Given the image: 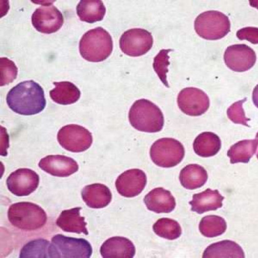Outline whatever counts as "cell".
<instances>
[{
	"mask_svg": "<svg viewBox=\"0 0 258 258\" xmlns=\"http://www.w3.org/2000/svg\"><path fill=\"white\" fill-rule=\"evenodd\" d=\"M10 109L23 115H33L42 112L46 101L42 87L33 81L22 82L13 87L7 96Z\"/></svg>",
	"mask_w": 258,
	"mask_h": 258,
	"instance_id": "cell-1",
	"label": "cell"
},
{
	"mask_svg": "<svg viewBox=\"0 0 258 258\" xmlns=\"http://www.w3.org/2000/svg\"><path fill=\"white\" fill-rule=\"evenodd\" d=\"M128 119L134 128L144 133H159L164 125L161 110L147 99L138 100L134 103L129 111Z\"/></svg>",
	"mask_w": 258,
	"mask_h": 258,
	"instance_id": "cell-2",
	"label": "cell"
},
{
	"mask_svg": "<svg viewBox=\"0 0 258 258\" xmlns=\"http://www.w3.org/2000/svg\"><path fill=\"white\" fill-rule=\"evenodd\" d=\"M81 55L90 62H100L110 55L113 50V41L110 33L102 27L88 31L79 43Z\"/></svg>",
	"mask_w": 258,
	"mask_h": 258,
	"instance_id": "cell-3",
	"label": "cell"
},
{
	"mask_svg": "<svg viewBox=\"0 0 258 258\" xmlns=\"http://www.w3.org/2000/svg\"><path fill=\"white\" fill-rule=\"evenodd\" d=\"M8 218L13 226L26 231L42 228L47 221L45 211L30 202H20L10 206Z\"/></svg>",
	"mask_w": 258,
	"mask_h": 258,
	"instance_id": "cell-4",
	"label": "cell"
},
{
	"mask_svg": "<svg viewBox=\"0 0 258 258\" xmlns=\"http://www.w3.org/2000/svg\"><path fill=\"white\" fill-rule=\"evenodd\" d=\"M195 28L204 39L216 40L226 37L230 32L231 22L223 13L212 10L203 12L196 18Z\"/></svg>",
	"mask_w": 258,
	"mask_h": 258,
	"instance_id": "cell-5",
	"label": "cell"
},
{
	"mask_svg": "<svg viewBox=\"0 0 258 258\" xmlns=\"http://www.w3.org/2000/svg\"><path fill=\"white\" fill-rule=\"evenodd\" d=\"M150 156L157 166L171 168L181 162L185 156V149L176 139L162 138L152 144Z\"/></svg>",
	"mask_w": 258,
	"mask_h": 258,
	"instance_id": "cell-6",
	"label": "cell"
},
{
	"mask_svg": "<svg viewBox=\"0 0 258 258\" xmlns=\"http://www.w3.org/2000/svg\"><path fill=\"white\" fill-rule=\"evenodd\" d=\"M57 140L66 150L79 153L90 148L93 138L91 133L86 128L81 125L71 124L60 129L57 134Z\"/></svg>",
	"mask_w": 258,
	"mask_h": 258,
	"instance_id": "cell-7",
	"label": "cell"
},
{
	"mask_svg": "<svg viewBox=\"0 0 258 258\" xmlns=\"http://www.w3.org/2000/svg\"><path fill=\"white\" fill-rule=\"evenodd\" d=\"M55 258H89L92 254L91 244L87 240L56 234L51 238Z\"/></svg>",
	"mask_w": 258,
	"mask_h": 258,
	"instance_id": "cell-8",
	"label": "cell"
},
{
	"mask_svg": "<svg viewBox=\"0 0 258 258\" xmlns=\"http://www.w3.org/2000/svg\"><path fill=\"white\" fill-rule=\"evenodd\" d=\"M154 40L151 33L142 28H133L125 31L120 38V48L125 55L140 56L151 50Z\"/></svg>",
	"mask_w": 258,
	"mask_h": 258,
	"instance_id": "cell-9",
	"label": "cell"
},
{
	"mask_svg": "<svg viewBox=\"0 0 258 258\" xmlns=\"http://www.w3.org/2000/svg\"><path fill=\"white\" fill-rule=\"evenodd\" d=\"M177 104L185 114L196 117L207 112L210 108V100L202 90L195 87H187L182 89L178 95Z\"/></svg>",
	"mask_w": 258,
	"mask_h": 258,
	"instance_id": "cell-10",
	"label": "cell"
},
{
	"mask_svg": "<svg viewBox=\"0 0 258 258\" xmlns=\"http://www.w3.org/2000/svg\"><path fill=\"white\" fill-rule=\"evenodd\" d=\"M227 67L231 71L244 72L249 71L256 61L255 51L244 44H237L228 46L224 55Z\"/></svg>",
	"mask_w": 258,
	"mask_h": 258,
	"instance_id": "cell-11",
	"label": "cell"
},
{
	"mask_svg": "<svg viewBox=\"0 0 258 258\" xmlns=\"http://www.w3.org/2000/svg\"><path fill=\"white\" fill-rule=\"evenodd\" d=\"M33 27L45 34L58 32L63 24L62 14L53 5L42 6L36 9L32 16Z\"/></svg>",
	"mask_w": 258,
	"mask_h": 258,
	"instance_id": "cell-12",
	"label": "cell"
},
{
	"mask_svg": "<svg viewBox=\"0 0 258 258\" xmlns=\"http://www.w3.org/2000/svg\"><path fill=\"white\" fill-rule=\"evenodd\" d=\"M8 189L17 196H27L37 189L39 176L29 169H19L11 173L7 178Z\"/></svg>",
	"mask_w": 258,
	"mask_h": 258,
	"instance_id": "cell-13",
	"label": "cell"
},
{
	"mask_svg": "<svg viewBox=\"0 0 258 258\" xmlns=\"http://www.w3.org/2000/svg\"><path fill=\"white\" fill-rule=\"evenodd\" d=\"M147 184V176L142 170H128L118 177L116 189L119 195L125 198H134L143 191Z\"/></svg>",
	"mask_w": 258,
	"mask_h": 258,
	"instance_id": "cell-14",
	"label": "cell"
},
{
	"mask_svg": "<svg viewBox=\"0 0 258 258\" xmlns=\"http://www.w3.org/2000/svg\"><path fill=\"white\" fill-rule=\"evenodd\" d=\"M41 169L53 176L66 177L79 171V164L71 157L61 155H51L41 159Z\"/></svg>",
	"mask_w": 258,
	"mask_h": 258,
	"instance_id": "cell-15",
	"label": "cell"
},
{
	"mask_svg": "<svg viewBox=\"0 0 258 258\" xmlns=\"http://www.w3.org/2000/svg\"><path fill=\"white\" fill-rule=\"evenodd\" d=\"M100 251L104 258H133L136 254V247L126 237L115 236L105 241Z\"/></svg>",
	"mask_w": 258,
	"mask_h": 258,
	"instance_id": "cell-16",
	"label": "cell"
},
{
	"mask_svg": "<svg viewBox=\"0 0 258 258\" xmlns=\"http://www.w3.org/2000/svg\"><path fill=\"white\" fill-rule=\"evenodd\" d=\"M144 201L149 211L157 214L171 213L176 206L171 192L162 187L152 189L145 196Z\"/></svg>",
	"mask_w": 258,
	"mask_h": 258,
	"instance_id": "cell-17",
	"label": "cell"
},
{
	"mask_svg": "<svg viewBox=\"0 0 258 258\" xmlns=\"http://www.w3.org/2000/svg\"><path fill=\"white\" fill-rule=\"evenodd\" d=\"M81 210L82 208L77 207L63 211L56 219V226L67 233H83L85 235H89L85 218L80 214Z\"/></svg>",
	"mask_w": 258,
	"mask_h": 258,
	"instance_id": "cell-18",
	"label": "cell"
},
{
	"mask_svg": "<svg viewBox=\"0 0 258 258\" xmlns=\"http://www.w3.org/2000/svg\"><path fill=\"white\" fill-rule=\"evenodd\" d=\"M82 197L88 207L101 209L106 207L112 199L109 188L102 184H93L82 190Z\"/></svg>",
	"mask_w": 258,
	"mask_h": 258,
	"instance_id": "cell-19",
	"label": "cell"
},
{
	"mask_svg": "<svg viewBox=\"0 0 258 258\" xmlns=\"http://www.w3.org/2000/svg\"><path fill=\"white\" fill-rule=\"evenodd\" d=\"M224 197L218 190L207 189L205 191L193 195L192 200L189 205L191 211L200 215L210 211H216L223 206Z\"/></svg>",
	"mask_w": 258,
	"mask_h": 258,
	"instance_id": "cell-20",
	"label": "cell"
},
{
	"mask_svg": "<svg viewBox=\"0 0 258 258\" xmlns=\"http://www.w3.org/2000/svg\"><path fill=\"white\" fill-rule=\"evenodd\" d=\"M208 179L207 171L198 164L187 165L181 170L179 175L180 184L189 190H195L203 186Z\"/></svg>",
	"mask_w": 258,
	"mask_h": 258,
	"instance_id": "cell-21",
	"label": "cell"
},
{
	"mask_svg": "<svg viewBox=\"0 0 258 258\" xmlns=\"http://www.w3.org/2000/svg\"><path fill=\"white\" fill-rule=\"evenodd\" d=\"M76 10L81 21L89 23L102 21L106 13V8L100 0H82Z\"/></svg>",
	"mask_w": 258,
	"mask_h": 258,
	"instance_id": "cell-22",
	"label": "cell"
},
{
	"mask_svg": "<svg viewBox=\"0 0 258 258\" xmlns=\"http://www.w3.org/2000/svg\"><path fill=\"white\" fill-rule=\"evenodd\" d=\"M221 148L220 138L211 132H205L196 138L193 149L199 156L210 157L215 156Z\"/></svg>",
	"mask_w": 258,
	"mask_h": 258,
	"instance_id": "cell-23",
	"label": "cell"
},
{
	"mask_svg": "<svg viewBox=\"0 0 258 258\" xmlns=\"http://www.w3.org/2000/svg\"><path fill=\"white\" fill-rule=\"evenodd\" d=\"M55 88L50 92L51 99L60 105L73 104L78 101L81 92L72 82H54Z\"/></svg>",
	"mask_w": 258,
	"mask_h": 258,
	"instance_id": "cell-24",
	"label": "cell"
},
{
	"mask_svg": "<svg viewBox=\"0 0 258 258\" xmlns=\"http://www.w3.org/2000/svg\"><path fill=\"white\" fill-rule=\"evenodd\" d=\"M203 257H245L242 247L236 242L225 240L211 244L204 252Z\"/></svg>",
	"mask_w": 258,
	"mask_h": 258,
	"instance_id": "cell-25",
	"label": "cell"
},
{
	"mask_svg": "<svg viewBox=\"0 0 258 258\" xmlns=\"http://www.w3.org/2000/svg\"><path fill=\"white\" fill-rule=\"evenodd\" d=\"M258 140H244L238 142L231 147L228 152L231 164L248 163L251 157L256 153Z\"/></svg>",
	"mask_w": 258,
	"mask_h": 258,
	"instance_id": "cell-26",
	"label": "cell"
},
{
	"mask_svg": "<svg viewBox=\"0 0 258 258\" xmlns=\"http://www.w3.org/2000/svg\"><path fill=\"white\" fill-rule=\"evenodd\" d=\"M21 258H55L51 242L43 239H37L28 242L20 251Z\"/></svg>",
	"mask_w": 258,
	"mask_h": 258,
	"instance_id": "cell-27",
	"label": "cell"
},
{
	"mask_svg": "<svg viewBox=\"0 0 258 258\" xmlns=\"http://www.w3.org/2000/svg\"><path fill=\"white\" fill-rule=\"evenodd\" d=\"M200 231L204 236L215 237L225 233L227 223L225 219L218 216H207L201 219Z\"/></svg>",
	"mask_w": 258,
	"mask_h": 258,
	"instance_id": "cell-28",
	"label": "cell"
},
{
	"mask_svg": "<svg viewBox=\"0 0 258 258\" xmlns=\"http://www.w3.org/2000/svg\"><path fill=\"white\" fill-rule=\"evenodd\" d=\"M154 233L164 239L174 240L181 236L182 229L180 224L174 219L161 218L154 224Z\"/></svg>",
	"mask_w": 258,
	"mask_h": 258,
	"instance_id": "cell-29",
	"label": "cell"
},
{
	"mask_svg": "<svg viewBox=\"0 0 258 258\" xmlns=\"http://www.w3.org/2000/svg\"><path fill=\"white\" fill-rule=\"evenodd\" d=\"M171 49L162 50L154 59L153 68L165 86L169 87L167 81V74L168 73V67L170 64L169 53Z\"/></svg>",
	"mask_w": 258,
	"mask_h": 258,
	"instance_id": "cell-30",
	"label": "cell"
},
{
	"mask_svg": "<svg viewBox=\"0 0 258 258\" xmlns=\"http://www.w3.org/2000/svg\"><path fill=\"white\" fill-rule=\"evenodd\" d=\"M0 86H5L16 79L18 74V69L14 61L6 57L0 58Z\"/></svg>",
	"mask_w": 258,
	"mask_h": 258,
	"instance_id": "cell-31",
	"label": "cell"
},
{
	"mask_svg": "<svg viewBox=\"0 0 258 258\" xmlns=\"http://www.w3.org/2000/svg\"><path fill=\"white\" fill-rule=\"evenodd\" d=\"M246 98H244L243 100L234 103L228 108L227 115L229 119L234 123H239V124L249 127L247 122L250 119L246 117L243 107H242L244 102H246Z\"/></svg>",
	"mask_w": 258,
	"mask_h": 258,
	"instance_id": "cell-32",
	"label": "cell"
},
{
	"mask_svg": "<svg viewBox=\"0 0 258 258\" xmlns=\"http://www.w3.org/2000/svg\"><path fill=\"white\" fill-rule=\"evenodd\" d=\"M237 37L240 40H246L252 44H258V28L245 27L237 31Z\"/></svg>",
	"mask_w": 258,
	"mask_h": 258,
	"instance_id": "cell-33",
	"label": "cell"
},
{
	"mask_svg": "<svg viewBox=\"0 0 258 258\" xmlns=\"http://www.w3.org/2000/svg\"><path fill=\"white\" fill-rule=\"evenodd\" d=\"M252 101L255 106L258 108V84L255 87L253 92H252Z\"/></svg>",
	"mask_w": 258,
	"mask_h": 258,
	"instance_id": "cell-34",
	"label": "cell"
},
{
	"mask_svg": "<svg viewBox=\"0 0 258 258\" xmlns=\"http://www.w3.org/2000/svg\"><path fill=\"white\" fill-rule=\"evenodd\" d=\"M249 4L251 6L256 8L258 10V1H249Z\"/></svg>",
	"mask_w": 258,
	"mask_h": 258,
	"instance_id": "cell-35",
	"label": "cell"
},
{
	"mask_svg": "<svg viewBox=\"0 0 258 258\" xmlns=\"http://www.w3.org/2000/svg\"><path fill=\"white\" fill-rule=\"evenodd\" d=\"M256 139H257V140H258V133H257V134H256ZM256 157H257V159H258V152H257V154H256Z\"/></svg>",
	"mask_w": 258,
	"mask_h": 258,
	"instance_id": "cell-36",
	"label": "cell"
}]
</instances>
